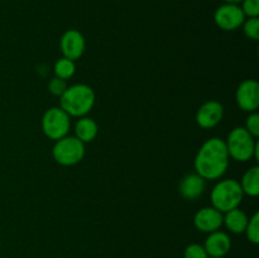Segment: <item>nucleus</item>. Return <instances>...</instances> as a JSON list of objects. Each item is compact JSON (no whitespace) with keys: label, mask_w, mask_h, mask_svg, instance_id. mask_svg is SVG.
<instances>
[{"label":"nucleus","mask_w":259,"mask_h":258,"mask_svg":"<svg viewBox=\"0 0 259 258\" xmlns=\"http://www.w3.org/2000/svg\"><path fill=\"white\" fill-rule=\"evenodd\" d=\"M229 158L224 139L212 137L197 152L194 162L195 171L204 180H218L227 172Z\"/></svg>","instance_id":"1"},{"label":"nucleus","mask_w":259,"mask_h":258,"mask_svg":"<svg viewBox=\"0 0 259 258\" xmlns=\"http://www.w3.org/2000/svg\"><path fill=\"white\" fill-rule=\"evenodd\" d=\"M95 93L86 83H76L68 86L60 96V108L70 116L82 118L91 111L95 105Z\"/></svg>","instance_id":"2"},{"label":"nucleus","mask_w":259,"mask_h":258,"mask_svg":"<svg viewBox=\"0 0 259 258\" xmlns=\"http://www.w3.org/2000/svg\"><path fill=\"white\" fill-rule=\"evenodd\" d=\"M225 144L229 157L234 161L248 162L253 157L255 161H259V143L244 126H237L233 129L228 136Z\"/></svg>","instance_id":"3"},{"label":"nucleus","mask_w":259,"mask_h":258,"mask_svg":"<svg viewBox=\"0 0 259 258\" xmlns=\"http://www.w3.org/2000/svg\"><path fill=\"white\" fill-rule=\"evenodd\" d=\"M211 202L212 206L220 212H227L229 210L239 207L244 194L240 187L239 181L234 179L222 180L218 182L211 190Z\"/></svg>","instance_id":"4"},{"label":"nucleus","mask_w":259,"mask_h":258,"mask_svg":"<svg viewBox=\"0 0 259 258\" xmlns=\"http://www.w3.org/2000/svg\"><path fill=\"white\" fill-rule=\"evenodd\" d=\"M52 156L61 166H75L85 157V143L76 137L66 136L56 141Z\"/></svg>","instance_id":"5"},{"label":"nucleus","mask_w":259,"mask_h":258,"mask_svg":"<svg viewBox=\"0 0 259 258\" xmlns=\"http://www.w3.org/2000/svg\"><path fill=\"white\" fill-rule=\"evenodd\" d=\"M71 116L61 108H50L42 116V131L52 141H58L68 134Z\"/></svg>","instance_id":"6"},{"label":"nucleus","mask_w":259,"mask_h":258,"mask_svg":"<svg viewBox=\"0 0 259 258\" xmlns=\"http://www.w3.org/2000/svg\"><path fill=\"white\" fill-rule=\"evenodd\" d=\"M245 20V15L243 13L239 4H223L222 7L215 10L214 22L220 29L232 32L242 27Z\"/></svg>","instance_id":"7"},{"label":"nucleus","mask_w":259,"mask_h":258,"mask_svg":"<svg viewBox=\"0 0 259 258\" xmlns=\"http://www.w3.org/2000/svg\"><path fill=\"white\" fill-rule=\"evenodd\" d=\"M235 100L239 108L247 113H253L259 106V83L253 78L244 80L237 89Z\"/></svg>","instance_id":"8"},{"label":"nucleus","mask_w":259,"mask_h":258,"mask_svg":"<svg viewBox=\"0 0 259 258\" xmlns=\"http://www.w3.org/2000/svg\"><path fill=\"white\" fill-rule=\"evenodd\" d=\"M61 52L63 57L68 60L76 61L81 58V56L85 52L86 42L82 33L76 29H70L65 32L60 40Z\"/></svg>","instance_id":"9"},{"label":"nucleus","mask_w":259,"mask_h":258,"mask_svg":"<svg viewBox=\"0 0 259 258\" xmlns=\"http://www.w3.org/2000/svg\"><path fill=\"white\" fill-rule=\"evenodd\" d=\"M202 245L209 257L224 258L232 249V239L228 233L215 230V232L209 233Z\"/></svg>","instance_id":"10"},{"label":"nucleus","mask_w":259,"mask_h":258,"mask_svg":"<svg viewBox=\"0 0 259 258\" xmlns=\"http://www.w3.org/2000/svg\"><path fill=\"white\" fill-rule=\"evenodd\" d=\"M224 116V108L217 100H209L202 104L196 113V123L201 128L210 129L218 125Z\"/></svg>","instance_id":"11"},{"label":"nucleus","mask_w":259,"mask_h":258,"mask_svg":"<svg viewBox=\"0 0 259 258\" xmlns=\"http://www.w3.org/2000/svg\"><path fill=\"white\" fill-rule=\"evenodd\" d=\"M194 225L197 230L202 233H212L219 230L223 225V212L214 206L202 207L195 214Z\"/></svg>","instance_id":"12"},{"label":"nucleus","mask_w":259,"mask_h":258,"mask_svg":"<svg viewBox=\"0 0 259 258\" xmlns=\"http://www.w3.org/2000/svg\"><path fill=\"white\" fill-rule=\"evenodd\" d=\"M206 189V180L197 174H189L180 182V194L186 200H196L202 196Z\"/></svg>","instance_id":"13"},{"label":"nucleus","mask_w":259,"mask_h":258,"mask_svg":"<svg viewBox=\"0 0 259 258\" xmlns=\"http://www.w3.org/2000/svg\"><path fill=\"white\" fill-rule=\"evenodd\" d=\"M224 214L225 215H223V224L230 233H233V234L244 233L249 218L243 210H240L239 207H235V209L229 210Z\"/></svg>","instance_id":"14"},{"label":"nucleus","mask_w":259,"mask_h":258,"mask_svg":"<svg viewBox=\"0 0 259 258\" xmlns=\"http://www.w3.org/2000/svg\"><path fill=\"white\" fill-rule=\"evenodd\" d=\"M99 132L98 123L89 116H82L77 120L75 125L76 138L80 139L82 143H90L96 138Z\"/></svg>","instance_id":"15"},{"label":"nucleus","mask_w":259,"mask_h":258,"mask_svg":"<svg viewBox=\"0 0 259 258\" xmlns=\"http://www.w3.org/2000/svg\"><path fill=\"white\" fill-rule=\"evenodd\" d=\"M243 194L255 197L259 195V167L253 166L243 175L242 181L239 182Z\"/></svg>","instance_id":"16"},{"label":"nucleus","mask_w":259,"mask_h":258,"mask_svg":"<svg viewBox=\"0 0 259 258\" xmlns=\"http://www.w3.org/2000/svg\"><path fill=\"white\" fill-rule=\"evenodd\" d=\"M53 71H55L56 77H60L62 78V80L67 81L68 78L72 77L76 72L75 61L68 60V58H65V57L60 58V60L55 63Z\"/></svg>","instance_id":"17"},{"label":"nucleus","mask_w":259,"mask_h":258,"mask_svg":"<svg viewBox=\"0 0 259 258\" xmlns=\"http://www.w3.org/2000/svg\"><path fill=\"white\" fill-rule=\"evenodd\" d=\"M244 233L250 243H253V244H258L259 243V212H254V214L252 215V218H249Z\"/></svg>","instance_id":"18"},{"label":"nucleus","mask_w":259,"mask_h":258,"mask_svg":"<svg viewBox=\"0 0 259 258\" xmlns=\"http://www.w3.org/2000/svg\"><path fill=\"white\" fill-rule=\"evenodd\" d=\"M243 32L248 38L253 40L259 39V19L257 18H248L243 23Z\"/></svg>","instance_id":"19"},{"label":"nucleus","mask_w":259,"mask_h":258,"mask_svg":"<svg viewBox=\"0 0 259 258\" xmlns=\"http://www.w3.org/2000/svg\"><path fill=\"white\" fill-rule=\"evenodd\" d=\"M184 258H209L204 245L199 243H191L184 250Z\"/></svg>","instance_id":"20"},{"label":"nucleus","mask_w":259,"mask_h":258,"mask_svg":"<svg viewBox=\"0 0 259 258\" xmlns=\"http://www.w3.org/2000/svg\"><path fill=\"white\" fill-rule=\"evenodd\" d=\"M240 8L245 17L257 18L259 15V0H243Z\"/></svg>","instance_id":"21"},{"label":"nucleus","mask_w":259,"mask_h":258,"mask_svg":"<svg viewBox=\"0 0 259 258\" xmlns=\"http://www.w3.org/2000/svg\"><path fill=\"white\" fill-rule=\"evenodd\" d=\"M67 88L68 86L66 80H62V78L60 77H53L52 80L50 81V83H48V90H50V93L55 96L62 95Z\"/></svg>","instance_id":"22"},{"label":"nucleus","mask_w":259,"mask_h":258,"mask_svg":"<svg viewBox=\"0 0 259 258\" xmlns=\"http://www.w3.org/2000/svg\"><path fill=\"white\" fill-rule=\"evenodd\" d=\"M245 129L252 134L254 138H258L259 137V114L253 111V113H249L247 120H245Z\"/></svg>","instance_id":"23"},{"label":"nucleus","mask_w":259,"mask_h":258,"mask_svg":"<svg viewBox=\"0 0 259 258\" xmlns=\"http://www.w3.org/2000/svg\"><path fill=\"white\" fill-rule=\"evenodd\" d=\"M224 2L228 3V4H239L243 0H224Z\"/></svg>","instance_id":"24"},{"label":"nucleus","mask_w":259,"mask_h":258,"mask_svg":"<svg viewBox=\"0 0 259 258\" xmlns=\"http://www.w3.org/2000/svg\"><path fill=\"white\" fill-rule=\"evenodd\" d=\"M209 258H211V257H209Z\"/></svg>","instance_id":"25"}]
</instances>
